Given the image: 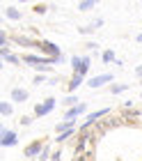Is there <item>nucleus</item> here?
<instances>
[{"label":"nucleus","instance_id":"f257e3e1","mask_svg":"<svg viewBox=\"0 0 142 161\" xmlns=\"http://www.w3.org/2000/svg\"><path fill=\"white\" fill-rule=\"evenodd\" d=\"M53 108H55V99H53V97H48L46 101H41V104H37V106H34V115H39V118H41V115H48L50 111H53Z\"/></svg>","mask_w":142,"mask_h":161},{"label":"nucleus","instance_id":"f03ea898","mask_svg":"<svg viewBox=\"0 0 142 161\" xmlns=\"http://www.w3.org/2000/svg\"><path fill=\"white\" fill-rule=\"evenodd\" d=\"M41 152H44V143L41 141H34L32 145H28V147H25V157L28 159H34V157H41Z\"/></svg>","mask_w":142,"mask_h":161},{"label":"nucleus","instance_id":"7ed1b4c3","mask_svg":"<svg viewBox=\"0 0 142 161\" xmlns=\"http://www.w3.org/2000/svg\"><path fill=\"white\" fill-rule=\"evenodd\" d=\"M0 143H3V147H12V145H16V134L9 129H3V134H0Z\"/></svg>","mask_w":142,"mask_h":161},{"label":"nucleus","instance_id":"20e7f679","mask_svg":"<svg viewBox=\"0 0 142 161\" xmlns=\"http://www.w3.org/2000/svg\"><path fill=\"white\" fill-rule=\"evenodd\" d=\"M85 111H87V106H85V104H78V106H73V108H69V111H66L64 120H71V122H73V120L78 118V115H83Z\"/></svg>","mask_w":142,"mask_h":161},{"label":"nucleus","instance_id":"39448f33","mask_svg":"<svg viewBox=\"0 0 142 161\" xmlns=\"http://www.w3.org/2000/svg\"><path fill=\"white\" fill-rule=\"evenodd\" d=\"M113 80V74H101V76H94L92 80H89V87H101Z\"/></svg>","mask_w":142,"mask_h":161},{"label":"nucleus","instance_id":"423d86ee","mask_svg":"<svg viewBox=\"0 0 142 161\" xmlns=\"http://www.w3.org/2000/svg\"><path fill=\"white\" fill-rule=\"evenodd\" d=\"M12 101H16V104H23V101H28V90L14 87V90H12Z\"/></svg>","mask_w":142,"mask_h":161},{"label":"nucleus","instance_id":"0eeeda50","mask_svg":"<svg viewBox=\"0 0 142 161\" xmlns=\"http://www.w3.org/2000/svg\"><path fill=\"white\" fill-rule=\"evenodd\" d=\"M41 48L46 51V53H53V58H62V53L57 51L55 44H50V42H41Z\"/></svg>","mask_w":142,"mask_h":161},{"label":"nucleus","instance_id":"6e6552de","mask_svg":"<svg viewBox=\"0 0 142 161\" xmlns=\"http://www.w3.org/2000/svg\"><path fill=\"white\" fill-rule=\"evenodd\" d=\"M71 129H73V122H71V120H64V122H57V124H55L57 136H60V134H64V131H71Z\"/></svg>","mask_w":142,"mask_h":161},{"label":"nucleus","instance_id":"1a4fd4ad","mask_svg":"<svg viewBox=\"0 0 142 161\" xmlns=\"http://www.w3.org/2000/svg\"><path fill=\"white\" fill-rule=\"evenodd\" d=\"M78 85H83V76H80V74H73L71 80H69V92H76Z\"/></svg>","mask_w":142,"mask_h":161},{"label":"nucleus","instance_id":"9d476101","mask_svg":"<svg viewBox=\"0 0 142 161\" xmlns=\"http://www.w3.org/2000/svg\"><path fill=\"white\" fill-rule=\"evenodd\" d=\"M96 3L94 0H83V3H78V12H89V9H94Z\"/></svg>","mask_w":142,"mask_h":161},{"label":"nucleus","instance_id":"9b49d317","mask_svg":"<svg viewBox=\"0 0 142 161\" xmlns=\"http://www.w3.org/2000/svg\"><path fill=\"white\" fill-rule=\"evenodd\" d=\"M5 14H7V19H12V21H18L21 19V12L16 9V7H7Z\"/></svg>","mask_w":142,"mask_h":161},{"label":"nucleus","instance_id":"f8f14e48","mask_svg":"<svg viewBox=\"0 0 142 161\" xmlns=\"http://www.w3.org/2000/svg\"><path fill=\"white\" fill-rule=\"evenodd\" d=\"M12 111H14L12 104H7V101H3V104H0V113H3V115H12Z\"/></svg>","mask_w":142,"mask_h":161},{"label":"nucleus","instance_id":"ddd939ff","mask_svg":"<svg viewBox=\"0 0 142 161\" xmlns=\"http://www.w3.org/2000/svg\"><path fill=\"white\" fill-rule=\"evenodd\" d=\"M64 104H66V106H71V108H73V106H78V97H76V94H69V97L64 99Z\"/></svg>","mask_w":142,"mask_h":161},{"label":"nucleus","instance_id":"4468645a","mask_svg":"<svg viewBox=\"0 0 142 161\" xmlns=\"http://www.w3.org/2000/svg\"><path fill=\"white\" fill-rule=\"evenodd\" d=\"M3 60H7V62H12V64H18V62H21V58H16L14 53H7V55H3Z\"/></svg>","mask_w":142,"mask_h":161},{"label":"nucleus","instance_id":"2eb2a0df","mask_svg":"<svg viewBox=\"0 0 142 161\" xmlns=\"http://www.w3.org/2000/svg\"><path fill=\"white\" fill-rule=\"evenodd\" d=\"M73 134H76L73 129H71V131H64V134H60V136H57V143H64V141H69V136H73Z\"/></svg>","mask_w":142,"mask_h":161},{"label":"nucleus","instance_id":"dca6fc26","mask_svg":"<svg viewBox=\"0 0 142 161\" xmlns=\"http://www.w3.org/2000/svg\"><path fill=\"white\" fill-rule=\"evenodd\" d=\"M14 39H16V44H23V46H34V42L28 37H14Z\"/></svg>","mask_w":142,"mask_h":161},{"label":"nucleus","instance_id":"f3484780","mask_svg":"<svg viewBox=\"0 0 142 161\" xmlns=\"http://www.w3.org/2000/svg\"><path fill=\"white\" fill-rule=\"evenodd\" d=\"M113 60H115V51H106V53H103V62H113Z\"/></svg>","mask_w":142,"mask_h":161},{"label":"nucleus","instance_id":"a211bd4d","mask_svg":"<svg viewBox=\"0 0 142 161\" xmlns=\"http://www.w3.org/2000/svg\"><path fill=\"white\" fill-rule=\"evenodd\" d=\"M124 90H129V85H113V87H110V92H113V94H119Z\"/></svg>","mask_w":142,"mask_h":161},{"label":"nucleus","instance_id":"6ab92c4d","mask_svg":"<svg viewBox=\"0 0 142 161\" xmlns=\"http://www.w3.org/2000/svg\"><path fill=\"white\" fill-rule=\"evenodd\" d=\"M30 122H32V118H30V115H23V118H21V124H23V127H28Z\"/></svg>","mask_w":142,"mask_h":161},{"label":"nucleus","instance_id":"aec40b11","mask_svg":"<svg viewBox=\"0 0 142 161\" xmlns=\"http://www.w3.org/2000/svg\"><path fill=\"white\" fill-rule=\"evenodd\" d=\"M41 83H46V76H37L34 78V85H41Z\"/></svg>","mask_w":142,"mask_h":161},{"label":"nucleus","instance_id":"412c9836","mask_svg":"<svg viewBox=\"0 0 142 161\" xmlns=\"http://www.w3.org/2000/svg\"><path fill=\"white\" fill-rule=\"evenodd\" d=\"M34 12H37V14H44V12H46V7H44V5H37Z\"/></svg>","mask_w":142,"mask_h":161},{"label":"nucleus","instance_id":"4be33fe9","mask_svg":"<svg viewBox=\"0 0 142 161\" xmlns=\"http://www.w3.org/2000/svg\"><path fill=\"white\" fill-rule=\"evenodd\" d=\"M39 159H41V161H46V159H48V147H44V152H41V157H39Z\"/></svg>","mask_w":142,"mask_h":161},{"label":"nucleus","instance_id":"5701e85b","mask_svg":"<svg viewBox=\"0 0 142 161\" xmlns=\"http://www.w3.org/2000/svg\"><path fill=\"white\" fill-rule=\"evenodd\" d=\"M60 159H62V154H60V152H55V154L50 157V161H60Z\"/></svg>","mask_w":142,"mask_h":161},{"label":"nucleus","instance_id":"b1692460","mask_svg":"<svg viewBox=\"0 0 142 161\" xmlns=\"http://www.w3.org/2000/svg\"><path fill=\"white\" fill-rule=\"evenodd\" d=\"M80 161H92V159H89V157H83V159H80Z\"/></svg>","mask_w":142,"mask_h":161},{"label":"nucleus","instance_id":"393cba45","mask_svg":"<svg viewBox=\"0 0 142 161\" xmlns=\"http://www.w3.org/2000/svg\"><path fill=\"white\" fill-rule=\"evenodd\" d=\"M138 39H140V42H142V35H138Z\"/></svg>","mask_w":142,"mask_h":161}]
</instances>
